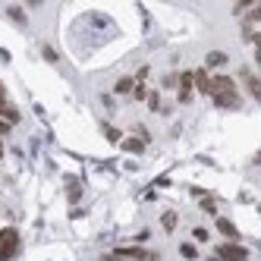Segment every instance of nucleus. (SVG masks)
<instances>
[{
  "mask_svg": "<svg viewBox=\"0 0 261 261\" xmlns=\"http://www.w3.org/2000/svg\"><path fill=\"white\" fill-rule=\"evenodd\" d=\"M16 252H19V233L13 227H4L0 230V261H10Z\"/></svg>",
  "mask_w": 261,
  "mask_h": 261,
  "instance_id": "obj_1",
  "label": "nucleus"
},
{
  "mask_svg": "<svg viewBox=\"0 0 261 261\" xmlns=\"http://www.w3.org/2000/svg\"><path fill=\"white\" fill-rule=\"evenodd\" d=\"M217 258L220 261H249V249L239 246V242H223V246H217Z\"/></svg>",
  "mask_w": 261,
  "mask_h": 261,
  "instance_id": "obj_2",
  "label": "nucleus"
},
{
  "mask_svg": "<svg viewBox=\"0 0 261 261\" xmlns=\"http://www.w3.org/2000/svg\"><path fill=\"white\" fill-rule=\"evenodd\" d=\"M208 95H211V98H217V95H236V82H233L230 76H211Z\"/></svg>",
  "mask_w": 261,
  "mask_h": 261,
  "instance_id": "obj_3",
  "label": "nucleus"
},
{
  "mask_svg": "<svg viewBox=\"0 0 261 261\" xmlns=\"http://www.w3.org/2000/svg\"><path fill=\"white\" fill-rule=\"evenodd\" d=\"M114 255H120V258H126V261H158V252L136 249V246H129V249H117Z\"/></svg>",
  "mask_w": 261,
  "mask_h": 261,
  "instance_id": "obj_4",
  "label": "nucleus"
},
{
  "mask_svg": "<svg viewBox=\"0 0 261 261\" xmlns=\"http://www.w3.org/2000/svg\"><path fill=\"white\" fill-rule=\"evenodd\" d=\"M176 85H179V104H189L192 101V72H179Z\"/></svg>",
  "mask_w": 261,
  "mask_h": 261,
  "instance_id": "obj_5",
  "label": "nucleus"
},
{
  "mask_svg": "<svg viewBox=\"0 0 261 261\" xmlns=\"http://www.w3.org/2000/svg\"><path fill=\"white\" fill-rule=\"evenodd\" d=\"M239 76H242V82H246V88H249V95H252V98L258 101V98H261V85H258V76H255L252 69H242Z\"/></svg>",
  "mask_w": 261,
  "mask_h": 261,
  "instance_id": "obj_6",
  "label": "nucleus"
},
{
  "mask_svg": "<svg viewBox=\"0 0 261 261\" xmlns=\"http://www.w3.org/2000/svg\"><path fill=\"white\" fill-rule=\"evenodd\" d=\"M208 85H211L208 69H195V72H192V88H198L201 95H208Z\"/></svg>",
  "mask_w": 261,
  "mask_h": 261,
  "instance_id": "obj_7",
  "label": "nucleus"
},
{
  "mask_svg": "<svg viewBox=\"0 0 261 261\" xmlns=\"http://www.w3.org/2000/svg\"><path fill=\"white\" fill-rule=\"evenodd\" d=\"M217 230H220V233H223V236H227V239H230V242H236V239H239V230H236V227H233V223H230V220H227V217H220V220H217Z\"/></svg>",
  "mask_w": 261,
  "mask_h": 261,
  "instance_id": "obj_8",
  "label": "nucleus"
},
{
  "mask_svg": "<svg viewBox=\"0 0 261 261\" xmlns=\"http://www.w3.org/2000/svg\"><path fill=\"white\" fill-rule=\"evenodd\" d=\"M214 104H217V107H223V110L239 107V91H236V95H217V98H214Z\"/></svg>",
  "mask_w": 261,
  "mask_h": 261,
  "instance_id": "obj_9",
  "label": "nucleus"
},
{
  "mask_svg": "<svg viewBox=\"0 0 261 261\" xmlns=\"http://www.w3.org/2000/svg\"><path fill=\"white\" fill-rule=\"evenodd\" d=\"M133 88H136V79H133V76H126V79L117 82V95H129Z\"/></svg>",
  "mask_w": 261,
  "mask_h": 261,
  "instance_id": "obj_10",
  "label": "nucleus"
},
{
  "mask_svg": "<svg viewBox=\"0 0 261 261\" xmlns=\"http://www.w3.org/2000/svg\"><path fill=\"white\" fill-rule=\"evenodd\" d=\"M161 227H164L167 233H173V230H176V214H173V211H167V214L161 217Z\"/></svg>",
  "mask_w": 261,
  "mask_h": 261,
  "instance_id": "obj_11",
  "label": "nucleus"
},
{
  "mask_svg": "<svg viewBox=\"0 0 261 261\" xmlns=\"http://www.w3.org/2000/svg\"><path fill=\"white\" fill-rule=\"evenodd\" d=\"M223 63H227V54H220V50L208 54V66H223Z\"/></svg>",
  "mask_w": 261,
  "mask_h": 261,
  "instance_id": "obj_12",
  "label": "nucleus"
},
{
  "mask_svg": "<svg viewBox=\"0 0 261 261\" xmlns=\"http://www.w3.org/2000/svg\"><path fill=\"white\" fill-rule=\"evenodd\" d=\"M123 148H126V151H142L145 142H142V139H126V142H123Z\"/></svg>",
  "mask_w": 261,
  "mask_h": 261,
  "instance_id": "obj_13",
  "label": "nucleus"
},
{
  "mask_svg": "<svg viewBox=\"0 0 261 261\" xmlns=\"http://www.w3.org/2000/svg\"><path fill=\"white\" fill-rule=\"evenodd\" d=\"M179 252H182V258H189V261L198 255V252H195V246H189V242H182V246H179Z\"/></svg>",
  "mask_w": 261,
  "mask_h": 261,
  "instance_id": "obj_14",
  "label": "nucleus"
},
{
  "mask_svg": "<svg viewBox=\"0 0 261 261\" xmlns=\"http://www.w3.org/2000/svg\"><path fill=\"white\" fill-rule=\"evenodd\" d=\"M201 211H204V214H214V211H217L214 198H201Z\"/></svg>",
  "mask_w": 261,
  "mask_h": 261,
  "instance_id": "obj_15",
  "label": "nucleus"
},
{
  "mask_svg": "<svg viewBox=\"0 0 261 261\" xmlns=\"http://www.w3.org/2000/svg\"><path fill=\"white\" fill-rule=\"evenodd\" d=\"M148 107H151V110H161V98H158V91H154V95H148Z\"/></svg>",
  "mask_w": 261,
  "mask_h": 261,
  "instance_id": "obj_16",
  "label": "nucleus"
},
{
  "mask_svg": "<svg viewBox=\"0 0 261 261\" xmlns=\"http://www.w3.org/2000/svg\"><path fill=\"white\" fill-rule=\"evenodd\" d=\"M104 133H107V139H110V142H120V129H114V126H107Z\"/></svg>",
  "mask_w": 261,
  "mask_h": 261,
  "instance_id": "obj_17",
  "label": "nucleus"
},
{
  "mask_svg": "<svg viewBox=\"0 0 261 261\" xmlns=\"http://www.w3.org/2000/svg\"><path fill=\"white\" fill-rule=\"evenodd\" d=\"M192 236H195L198 242H204V239H208V230H204V227H195V230H192Z\"/></svg>",
  "mask_w": 261,
  "mask_h": 261,
  "instance_id": "obj_18",
  "label": "nucleus"
},
{
  "mask_svg": "<svg viewBox=\"0 0 261 261\" xmlns=\"http://www.w3.org/2000/svg\"><path fill=\"white\" fill-rule=\"evenodd\" d=\"M133 95H136V98L142 101V98H148V91H145V85H139V82H136V88H133Z\"/></svg>",
  "mask_w": 261,
  "mask_h": 261,
  "instance_id": "obj_19",
  "label": "nucleus"
},
{
  "mask_svg": "<svg viewBox=\"0 0 261 261\" xmlns=\"http://www.w3.org/2000/svg\"><path fill=\"white\" fill-rule=\"evenodd\" d=\"M7 104V88H4V82H0V107Z\"/></svg>",
  "mask_w": 261,
  "mask_h": 261,
  "instance_id": "obj_20",
  "label": "nucleus"
},
{
  "mask_svg": "<svg viewBox=\"0 0 261 261\" xmlns=\"http://www.w3.org/2000/svg\"><path fill=\"white\" fill-rule=\"evenodd\" d=\"M7 133H10V123H7V120H0V136H7Z\"/></svg>",
  "mask_w": 261,
  "mask_h": 261,
  "instance_id": "obj_21",
  "label": "nucleus"
},
{
  "mask_svg": "<svg viewBox=\"0 0 261 261\" xmlns=\"http://www.w3.org/2000/svg\"><path fill=\"white\" fill-rule=\"evenodd\" d=\"M101 261H126V258H120V255H104Z\"/></svg>",
  "mask_w": 261,
  "mask_h": 261,
  "instance_id": "obj_22",
  "label": "nucleus"
},
{
  "mask_svg": "<svg viewBox=\"0 0 261 261\" xmlns=\"http://www.w3.org/2000/svg\"><path fill=\"white\" fill-rule=\"evenodd\" d=\"M0 158H4V142H0Z\"/></svg>",
  "mask_w": 261,
  "mask_h": 261,
  "instance_id": "obj_23",
  "label": "nucleus"
},
{
  "mask_svg": "<svg viewBox=\"0 0 261 261\" xmlns=\"http://www.w3.org/2000/svg\"><path fill=\"white\" fill-rule=\"evenodd\" d=\"M214 261H220V258H214Z\"/></svg>",
  "mask_w": 261,
  "mask_h": 261,
  "instance_id": "obj_24",
  "label": "nucleus"
}]
</instances>
